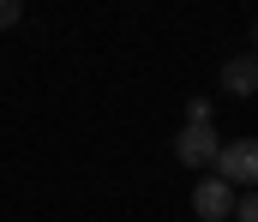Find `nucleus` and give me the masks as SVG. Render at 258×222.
I'll return each mask as SVG.
<instances>
[{
	"mask_svg": "<svg viewBox=\"0 0 258 222\" xmlns=\"http://www.w3.org/2000/svg\"><path fill=\"white\" fill-rule=\"evenodd\" d=\"M210 168H216V180H228L234 192L258 186V138H234V144H222Z\"/></svg>",
	"mask_w": 258,
	"mask_h": 222,
	"instance_id": "obj_1",
	"label": "nucleus"
},
{
	"mask_svg": "<svg viewBox=\"0 0 258 222\" xmlns=\"http://www.w3.org/2000/svg\"><path fill=\"white\" fill-rule=\"evenodd\" d=\"M192 216L198 222H228L234 216V186L216 180V174H204V180L192 186Z\"/></svg>",
	"mask_w": 258,
	"mask_h": 222,
	"instance_id": "obj_2",
	"label": "nucleus"
},
{
	"mask_svg": "<svg viewBox=\"0 0 258 222\" xmlns=\"http://www.w3.org/2000/svg\"><path fill=\"white\" fill-rule=\"evenodd\" d=\"M216 150H222L216 126H180V138H174V156H180L186 168H210V162H216Z\"/></svg>",
	"mask_w": 258,
	"mask_h": 222,
	"instance_id": "obj_3",
	"label": "nucleus"
},
{
	"mask_svg": "<svg viewBox=\"0 0 258 222\" xmlns=\"http://www.w3.org/2000/svg\"><path fill=\"white\" fill-rule=\"evenodd\" d=\"M222 96H258V54H234L222 66Z\"/></svg>",
	"mask_w": 258,
	"mask_h": 222,
	"instance_id": "obj_4",
	"label": "nucleus"
},
{
	"mask_svg": "<svg viewBox=\"0 0 258 222\" xmlns=\"http://www.w3.org/2000/svg\"><path fill=\"white\" fill-rule=\"evenodd\" d=\"M234 216H240V222H258V192H234Z\"/></svg>",
	"mask_w": 258,
	"mask_h": 222,
	"instance_id": "obj_5",
	"label": "nucleus"
},
{
	"mask_svg": "<svg viewBox=\"0 0 258 222\" xmlns=\"http://www.w3.org/2000/svg\"><path fill=\"white\" fill-rule=\"evenodd\" d=\"M18 18H24V6H18V0H0V30H6V24H18Z\"/></svg>",
	"mask_w": 258,
	"mask_h": 222,
	"instance_id": "obj_6",
	"label": "nucleus"
},
{
	"mask_svg": "<svg viewBox=\"0 0 258 222\" xmlns=\"http://www.w3.org/2000/svg\"><path fill=\"white\" fill-rule=\"evenodd\" d=\"M252 54H258V24H252Z\"/></svg>",
	"mask_w": 258,
	"mask_h": 222,
	"instance_id": "obj_7",
	"label": "nucleus"
}]
</instances>
